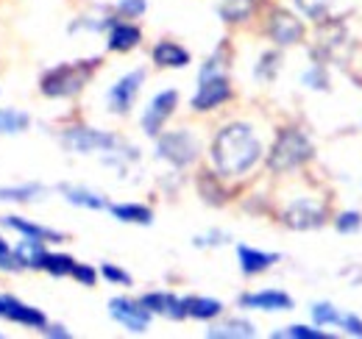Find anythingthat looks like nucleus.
<instances>
[{"instance_id": "39448f33", "label": "nucleus", "mask_w": 362, "mask_h": 339, "mask_svg": "<svg viewBox=\"0 0 362 339\" xmlns=\"http://www.w3.org/2000/svg\"><path fill=\"white\" fill-rule=\"evenodd\" d=\"M159 156L176 167H187L198 156V142L189 131H170V133L159 136Z\"/></svg>"}, {"instance_id": "e433bc0d", "label": "nucleus", "mask_w": 362, "mask_h": 339, "mask_svg": "<svg viewBox=\"0 0 362 339\" xmlns=\"http://www.w3.org/2000/svg\"><path fill=\"white\" fill-rule=\"evenodd\" d=\"M42 331H45L47 337H70V334H67V331H64V328H62V326H56V328H42Z\"/></svg>"}, {"instance_id": "5701e85b", "label": "nucleus", "mask_w": 362, "mask_h": 339, "mask_svg": "<svg viewBox=\"0 0 362 339\" xmlns=\"http://www.w3.org/2000/svg\"><path fill=\"white\" fill-rule=\"evenodd\" d=\"M64 198L73 206H84V209H106L109 206L100 195H95L90 189H78V186H64Z\"/></svg>"}, {"instance_id": "a878e982", "label": "nucleus", "mask_w": 362, "mask_h": 339, "mask_svg": "<svg viewBox=\"0 0 362 339\" xmlns=\"http://www.w3.org/2000/svg\"><path fill=\"white\" fill-rule=\"evenodd\" d=\"M340 311L332 306V303H315L313 306V320H315V326H334V323H340Z\"/></svg>"}, {"instance_id": "2eb2a0df", "label": "nucleus", "mask_w": 362, "mask_h": 339, "mask_svg": "<svg viewBox=\"0 0 362 339\" xmlns=\"http://www.w3.org/2000/svg\"><path fill=\"white\" fill-rule=\"evenodd\" d=\"M237 256H240V270L245 275H257V273L268 270V267H273L279 261L276 254H262V251H254L248 245H237Z\"/></svg>"}, {"instance_id": "f704fd0d", "label": "nucleus", "mask_w": 362, "mask_h": 339, "mask_svg": "<svg viewBox=\"0 0 362 339\" xmlns=\"http://www.w3.org/2000/svg\"><path fill=\"white\" fill-rule=\"evenodd\" d=\"M70 275H73V278H76L78 284H84V287H92V284L98 281V273H95L92 267H87V264H76Z\"/></svg>"}, {"instance_id": "7c9ffc66", "label": "nucleus", "mask_w": 362, "mask_h": 339, "mask_svg": "<svg viewBox=\"0 0 362 339\" xmlns=\"http://www.w3.org/2000/svg\"><path fill=\"white\" fill-rule=\"evenodd\" d=\"M40 192V186H14V189H0V201H31Z\"/></svg>"}, {"instance_id": "7ed1b4c3", "label": "nucleus", "mask_w": 362, "mask_h": 339, "mask_svg": "<svg viewBox=\"0 0 362 339\" xmlns=\"http://www.w3.org/2000/svg\"><path fill=\"white\" fill-rule=\"evenodd\" d=\"M95 59L92 61H76V64H62L56 70H50L42 78V92L47 97H70L76 92H81L84 84L92 78L95 70Z\"/></svg>"}, {"instance_id": "a211bd4d", "label": "nucleus", "mask_w": 362, "mask_h": 339, "mask_svg": "<svg viewBox=\"0 0 362 339\" xmlns=\"http://www.w3.org/2000/svg\"><path fill=\"white\" fill-rule=\"evenodd\" d=\"M184 309L189 317H198V320H212L223 311V303L215 300V297H184Z\"/></svg>"}, {"instance_id": "6e6552de", "label": "nucleus", "mask_w": 362, "mask_h": 339, "mask_svg": "<svg viewBox=\"0 0 362 339\" xmlns=\"http://www.w3.org/2000/svg\"><path fill=\"white\" fill-rule=\"evenodd\" d=\"M109 311H112V317H115L123 328H129V331H134V334H142V331L148 328V323H151V311H148L142 303L126 300V297H112V300H109Z\"/></svg>"}, {"instance_id": "c756f323", "label": "nucleus", "mask_w": 362, "mask_h": 339, "mask_svg": "<svg viewBox=\"0 0 362 339\" xmlns=\"http://www.w3.org/2000/svg\"><path fill=\"white\" fill-rule=\"evenodd\" d=\"M276 337H293V339H326L323 331L307 328V326H290L287 331H276Z\"/></svg>"}, {"instance_id": "dca6fc26", "label": "nucleus", "mask_w": 362, "mask_h": 339, "mask_svg": "<svg viewBox=\"0 0 362 339\" xmlns=\"http://www.w3.org/2000/svg\"><path fill=\"white\" fill-rule=\"evenodd\" d=\"M139 40H142V34H139L136 25H132V23H112V31H109V47L112 50L126 53V50L136 47Z\"/></svg>"}, {"instance_id": "c85d7f7f", "label": "nucleus", "mask_w": 362, "mask_h": 339, "mask_svg": "<svg viewBox=\"0 0 362 339\" xmlns=\"http://www.w3.org/2000/svg\"><path fill=\"white\" fill-rule=\"evenodd\" d=\"M100 275L109 281V284H120V287H132V275L126 273V270H120V267H115V264H103L100 267Z\"/></svg>"}, {"instance_id": "0eeeda50", "label": "nucleus", "mask_w": 362, "mask_h": 339, "mask_svg": "<svg viewBox=\"0 0 362 339\" xmlns=\"http://www.w3.org/2000/svg\"><path fill=\"white\" fill-rule=\"evenodd\" d=\"M176 103H179V95L173 92V89H168V92H159L153 100H151V106L145 109V114H142V131L148 133V136H156L162 126L168 123V117L176 112Z\"/></svg>"}, {"instance_id": "473e14b6", "label": "nucleus", "mask_w": 362, "mask_h": 339, "mask_svg": "<svg viewBox=\"0 0 362 339\" xmlns=\"http://www.w3.org/2000/svg\"><path fill=\"white\" fill-rule=\"evenodd\" d=\"M145 8H148V0H120L117 3V11L123 17H139V14H145Z\"/></svg>"}, {"instance_id": "9d476101", "label": "nucleus", "mask_w": 362, "mask_h": 339, "mask_svg": "<svg viewBox=\"0 0 362 339\" xmlns=\"http://www.w3.org/2000/svg\"><path fill=\"white\" fill-rule=\"evenodd\" d=\"M323 220H326L323 206L315 203V201H307V198H304V201H296V203H290V206L284 209V222H287L290 228H296V231L320 228Z\"/></svg>"}, {"instance_id": "20e7f679", "label": "nucleus", "mask_w": 362, "mask_h": 339, "mask_svg": "<svg viewBox=\"0 0 362 339\" xmlns=\"http://www.w3.org/2000/svg\"><path fill=\"white\" fill-rule=\"evenodd\" d=\"M62 142L73 153H95V150H112L117 145V136L115 133H106V131L78 126V128H67L62 133Z\"/></svg>"}, {"instance_id": "393cba45", "label": "nucleus", "mask_w": 362, "mask_h": 339, "mask_svg": "<svg viewBox=\"0 0 362 339\" xmlns=\"http://www.w3.org/2000/svg\"><path fill=\"white\" fill-rule=\"evenodd\" d=\"M73 267H76V261L64 254H45V258H42V270H47L50 275H59V278L70 275Z\"/></svg>"}, {"instance_id": "c9c22d12", "label": "nucleus", "mask_w": 362, "mask_h": 339, "mask_svg": "<svg viewBox=\"0 0 362 339\" xmlns=\"http://www.w3.org/2000/svg\"><path fill=\"white\" fill-rule=\"evenodd\" d=\"M340 326H343L349 334L362 337V320L360 317H354V314H343V317H340Z\"/></svg>"}, {"instance_id": "4468645a", "label": "nucleus", "mask_w": 362, "mask_h": 339, "mask_svg": "<svg viewBox=\"0 0 362 339\" xmlns=\"http://www.w3.org/2000/svg\"><path fill=\"white\" fill-rule=\"evenodd\" d=\"M240 303L248 306V309H262V311H284V309H293V297L287 295V292H279V290H262V292L243 295Z\"/></svg>"}, {"instance_id": "f8f14e48", "label": "nucleus", "mask_w": 362, "mask_h": 339, "mask_svg": "<svg viewBox=\"0 0 362 339\" xmlns=\"http://www.w3.org/2000/svg\"><path fill=\"white\" fill-rule=\"evenodd\" d=\"M271 40L276 44H296L301 37H304V25L301 20H296L293 14L287 11H276L271 17V28H268Z\"/></svg>"}, {"instance_id": "4be33fe9", "label": "nucleus", "mask_w": 362, "mask_h": 339, "mask_svg": "<svg viewBox=\"0 0 362 339\" xmlns=\"http://www.w3.org/2000/svg\"><path fill=\"white\" fill-rule=\"evenodd\" d=\"M109 209L120 222H136V225L153 222V212L148 206H139V203H120V206H109Z\"/></svg>"}, {"instance_id": "f03ea898", "label": "nucleus", "mask_w": 362, "mask_h": 339, "mask_svg": "<svg viewBox=\"0 0 362 339\" xmlns=\"http://www.w3.org/2000/svg\"><path fill=\"white\" fill-rule=\"evenodd\" d=\"M310 156H313L310 139H307L301 131L287 128V131H281V133L276 136V142H273V150H271V156H268V167H271L273 172H287V170H296L298 165H304Z\"/></svg>"}, {"instance_id": "f3484780", "label": "nucleus", "mask_w": 362, "mask_h": 339, "mask_svg": "<svg viewBox=\"0 0 362 339\" xmlns=\"http://www.w3.org/2000/svg\"><path fill=\"white\" fill-rule=\"evenodd\" d=\"M153 61L159 67H187L189 64V53L176 42H159L153 47Z\"/></svg>"}, {"instance_id": "cd10ccee", "label": "nucleus", "mask_w": 362, "mask_h": 339, "mask_svg": "<svg viewBox=\"0 0 362 339\" xmlns=\"http://www.w3.org/2000/svg\"><path fill=\"white\" fill-rule=\"evenodd\" d=\"M296 6L307 14V17H313V20H320L326 11H329V6H332V0H296Z\"/></svg>"}, {"instance_id": "9b49d317", "label": "nucleus", "mask_w": 362, "mask_h": 339, "mask_svg": "<svg viewBox=\"0 0 362 339\" xmlns=\"http://www.w3.org/2000/svg\"><path fill=\"white\" fill-rule=\"evenodd\" d=\"M142 81H145V73H142V70H134V73L123 76L117 84L109 89V109L117 112V114H126V112L132 109V103H134Z\"/></svg>"}, {"instance_id": "6ab92c4d", "label": "nucleus", "mask_w": 362, "mask_h": 339, "mask_svg": "<svg viewBox=\"0 0 362 339\" xmlns=\"http://www.w3.org/2000/svg\"><path fill=\"white\" fill-rule=\"evenodd\" d=\"M45 254L47 251L42 248V242H40V239H28V237L14 248V256H17L20 267H37V270H42Z\"/></svg>"}, {"instance_id": "aec40b11", "label": "nucleus", "mask_w": 362, "mask_h": 339, "mask_svg": "<svg viewBox=\"0 0 362 339\" xmlns=\"http://www.w3.org/2000/svg\"><path fill=\"white\" fill-rule=\"evenodd\" d=\"M257 0H218V11L226 23H243L254 14Z\"/></svg>"}, {"instance_id": "ddd939ff", "label": "nucleus", "mask_w": 362, "mask_h": 339, "mask_svg": "<svg viewBox=\"0 0 362 339\" xmlns=\"http://www.w3.org/2000/svg\"><path fill=\"white\" fill-rule=\"evenodd\" d=\"M151 314L156 311V314H168V317H173V320H181V317H187V309H184V297H176L170 295V292H148V295L139 300Z\"/></svg>"}, {"instance_id": "412c9836", "label": "nucleus", "mask_w": 362, "mask_h": 339, "mask_svg": "<svg viewBox=\"0 0 362 339\" xmlns=\"http://www.w3.org/2000/svg\"><path fill=\"white\" fill-rule=\"evenodd\" d=\"M3 222L8 225V228H14V231H20V234H25L28 239H40V242H47V239H62V234H56V231H50V228H42V225H34V222H28V220H20V217H3Z\"/></svg>"}, {"instance_id": "72a5a7b5", "label": "nucleus", "mask_w": 362, "mask_h": 339, "mask_svg": "<svg viewBox=\"0 0 362 339\" xmlns=\"http://www.w3.org/2000/svg\"><path fill=\"white\" fill-rule=\"evenodd\" d=\"M0 270H20L17 256H14V251L8 248V242L3 237H0Z\"/></svg>"}, {"instance_id": "423d86ee", "label": "nucleus", "mask_w": 362, "mask_h": 339, "mask_svg": "<svg viewBox=\"0 0 362 339\" xmlns=\"http://www.w3.org/2000/svg\"><path fill=\"white\" fill-rule=\"evenodd\" d=\"M228 97H231V86H228L226 73H201L198 92L192 97V109L195 112H209V109L221 106Z\"/></svg>"}, {"instance_id": "f257e3e1", "label": "nucleus", "mask_w": 362, "mask_h": 339, "mask_svg": "<svg viewBox=\"0 0 362 339\" xmlns=\"http://www.w3.org/2000/svg\"><path fill=\"white\" fill-rule=\"evenodd\" d=\"M262 156V145L257 133L245 123L226 126L212 142V165L221 175H243Z\"/></svg>"}, {"instance_id": "1a4fd4ad", "label": "nucleus", "mask_w": 362, "mask_h": 339, "mask_svg": "<svg viewBox=\"0 0 362 339\" xmlns=\"http://www.w3.org/2000/svg\"><path fill=\"white\" fill-rule=\"evenodd\" d=\"M0 317L3 320H11V323H20V326H28V328H45L47 320L45 314L34 306H25L23 300L11 295H0Z\"/></svg>"}, {"instance_id": "2f4dec72", "label": "nucleus", "mask_w": 362, "mask_h": 339, "mask_svg": "<svg viewBox=\"0 0 362 339\" xmlns=\"http://www.w3.org/2000/svg\"><path fill=\"white\" fill-rule=\"evenodd\" d=\"M362 225V217L360 212H346L337 217V231H343V234H351V231H360Z\"/></svg>"}, {"instance_id": "bb28decb", "label": "nucleus", "mask_w": 362, "mask_h": 339, "mask_svg": "<svg viewBox=\"0 0 362 339\" xmlns=\"http://www.w3.org/2000/svg\"><path fill=\"white\" fill-rule=\"evenodd\" d=\"M209 337H254V328L248 323H226V326L209 328Z\"/></svg>"}, {"instance_id": "b1692460", "label": "nucleus", "mask_w": 362, "mask_h": 339, "mask_svg": "<svg viewBox=\"0 0 362 339\" xmlns=\"http://www.w3.org/2000/svg\"><path fill=\"white\" fill-rule=\"evenodd\" d=\"M28 128V114L14 109H0V133H20Z\"/></svg>"}]
</instances>
